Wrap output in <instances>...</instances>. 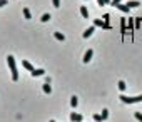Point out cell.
Returning <instances> with one entry per match:
<instances>
[{
	"label": "cell",
	"mask_w": 142,
	"mask_h": 122,
	"mask_svg": "<svg viewBox=\"0 0 142 122\" xmlns=\"http://www.w3.org/2000/svg\"><path fill=\"white\" fill-rule=\"evenodd\" d=\"M7 64L10 67V72H12V80H19V72H17V65H15V57L13 55H9L7 57Z\"/></svg>",
	"instance_id": "cell-1"
},
{
	"label": "cell",
	"mask_w": 142,
	"mask_h": 122,
	"mask_svg": "<svg viewBox=\"0 0 142 122\" xmlns=\"http://www.w3.org/2000/svg\"><path fill=\"white\" fill-rule=\"evenodd\" d=\"M120 100H122L124 104H139V102H142V95H136V97H127V95H120L119 97Z\"/></svg>",
	"instance_id": "cell-2"
},
{
	"label": "cell",
	"mask_w": 142,
	"mask_h": 122,
	"mask_svg": "<svg viewBox=\"0 0 142 122\" xmlns=\"http://www.w3.org/2000/svg\"><path fill=\"white\" fill-rule=\"evenodd\" d=\"M94 25H95V27H102V28H107V30L111 28V25H109V24H105V22H104V19H95V20H94Z\"/></svg>",
	"instance_id": "cell-3"
},
{
	"label": "cell",
	"mask_w": 142,
	"mask_h": 122,
	"mask_svg": "<svg viewBox=\"0 0 142 122\" xmlns=\"http://www.w3.org/2000/svg\"><path fill=\"white\" fill-rule=\"evenodd\" d=\"M115 9H119L120 12H124V13H129V12H130V7L127 5V3H122V2H120V3H117V5H115Z\"/></svg>",
	"instance_id": "cell-4"
},
{
	"label": "cell",
	"mask_w": 142,
	"mask_h": 122,
	"mask_svg": "<svg viewBox=\"0 0 142 122\" xmlns=\"http://www.w3.org/2000/svg\"><path fill=\"white\" fill-rule=\"evenodd\" d=\"M92 55H94V50H92V49H89L87 50V52H85L84 54V64H89V62H90V60H92Z\"/></svg>",
	"instance_id": "cell-5"
},
{
	"label": "cell",
	"mask_w": 142,
	"mask_h": 122,
	"mask_svg": "<svg viewBox=\"0 0 142 122\" xmlns=\"http://www.w3.org/2000/svg\"><path fill=\"white\" fill-rule=\"evenodd\" d=\"M94 32H95V25H92V27H89L87 30H85L84 34H82V37H84V39H89L92 34H94Z\"/></svg>",
	"instance_id": "cell-6"
},
{
	"label": "cell",
	"mask_w": 142,
	"mask_h": 122,
	"mask_svg": "<svg viewBox=\"0 0 142 122\" xmlns=\"http://www.w3.org/2000/svg\"><path fill=\"white\" fill-rule=\"evenodd\" d=\"M30 74H32V77H42V75H45V70L44 69H34Z\"/></svg>",
	"instance_id": "cell-7"
},
{
	"label": "cell",
	"mask_w": 142,
	"mask_h": 122,
	"mask_svg": "<svg viewBox=\"0 0 142 122\" xmlns=\"http://www.w3.org/2000/svg\"><path fill=\"white\" fill-rule=\"evenodd\" d=\"M70 120H72V122H82V116H80V114L72 112V114H70Z\"/></svg>",
	"instance_id": "cell-8"
},
{
	"label": "cell",
	"mask_w": 142,
	"mask_h": 122,
	"mask_svg": "<svg viewBox=\"0 0 142 122\" xmlns=\"http://www.w3.org/2000/svg\"><path fill=\"white\" fill-rule=\"evenodd\" d=\"M22 65H23V67H25V69L28 70V72H32V70H34V69H35V67H34V65H32V64H30V62H28V60H22Z\"/></svg>",
	"instance_id": "cell-9"
},
{
	"label": "cell",
	"mask_w": 142,
	"mask_h": 122,
	"mask_svg": "<svg viewBox=\"0 0 142 122\" xmlns=\"http://www.w3.org/2000/svg\"><path fill=\"white\" fill-rule=\"evenodd\" d=\"M80 15H82L84 19H89V10H87V7H85V5L80 7Z\"/></svg>",
	"instance_id": "cell-10"
},
{
	"label": "cell",
	"mask_w": 142,
	"mask_h": 122,
	"mask_svg": "<svg viewBox=\"0 0 142 122\" xmlns=\"http://www.w3.org/2000/svg\"><path fill=\"white\" fill-rule=\"evenodd\" d=\"M127 5H129L130 9H137V7L140 5V2H137V0H129V2H127Z\"/></svg>",
	"instance_id": "cell-11"
},
{
	"label": "cell",
	"mask_w": 142,
	"mask_h": 122,
	"mask_svg": "<svg viewBox=\"0 0 142 122\" xmlns=\"http://www.w3.org/2000/svg\"><path fill=\"white\" fill-rule=\"evenodd\" d=\"M54 37L57 39V40H60V42H64V40H65V35H64V34H60V32H55V34H54Z\"/></svg>",
	"instance_id": "cell-12"
},
{
	"label": "cell",
	"mask_w": 142,
	"mask_h": 122,
	"mask_svg": "<svg viewBox=\"0 0 142 122\" xmlns=\"http://www.w3.org/2000/svg\"><path fill=\"white\" fill-rule=\"evenodd\" d=\"M117 85H119V90L120 92H125L127 85H125V82H124V80H119V84H117Z\"/></svg>",
	"instance_id": "cell-13"
},
{
	"label": "cell",
	"mask_w": 142,
	"mask_h": 122,
	"mask_svg": "<svg viewBox=\"0 0 142 122\" xmlns=\"http://www.w3.org/2000/svg\"><path fill=\"white\" fill-rule=\"evenodd\" d=\"M129 30L130 32L136 30V22H134V19H130V17H129Z\"/></svg>",
	"instance_id": "cell-14"
},
{
	"label": "cell",
	"mask_w": 142,
	"mask_h": 122,
	"mask_svg": "<svg viewBox=\"0 0 142 122\" xmlns=\"http://www.w3.org/2000/svg\"><path fill=\"white\" fill-rule=\"evenodd\" d=\"M23 17H25L27 20L32 19V13H30V10H28V9H23Z\"/></svg>",
	"instance_id": "cell-15"
},
{
	"label": "cell",
	"mask_w": 142,
	"mask_h": 122,
	"mask_svg": "<svg viewBox=\"0 0 142 122\" xmlns=\"http://www.w3.org/2000/svg\"><path fill=\"white\" fill-rule=\"evenodd\" d=\"M44 92H45V94H50V92H52V87L49 85V82H47V84H44Z\"/></svg>",
	"instance_id": "cell-16"
},
{
	"label": "cell",
	"mask_w": 142,
	"mask_h": 122,
	"mask_svg": "<svg viewBox=\"0 0 142 122\" xmlns=\"http://www.w3.org/2000/svg\"><path fill=\"white\" fill-rule=\"evenodd\" d=\"M77 104H79V99H77L75 95H74V97L70 99V105H72V107H77Z\"/></svg>",
	"instance_id": "cell-17"
},
{
	"label": "cell",
	"mask_w": 142,
	"mask_h": 122,
	"mask_svg": "<svg viewBox=\"0 0 142 122\" xmlns=\"http://www.w3.org/2000/svg\"><path fill=\"white\" fill-rule=\"evenodd\" d=\"M52 19V17H50V13H44V15H42V22H49V20H50Z\"/></svg>",
	"instance_id": "cell-18"
},
{
	"label": "cell",
	"mask_w": 142,
	"mask_h": 122,
	"mask_svg": "<svg viewBox=\"0 0 142 122\" xmlns=\"http://www.w3.org/2000/svg\"><path fill=\"white\" fill-rule=\"evenodd\" d=\"M134 117H136V119L139 120V122H142V112H139V110H136V112H134Z\"/></svg>",
	"instance_id": "cell-19"
},
{
	"label": "cell",
	"mask_w": 142,
	"mask_h": 122,
	"mask_svg": "<svg viewBox=\"0 0 142 122\" xmlns=\"http://www.w3.org/2000/svg\"><path fill=\"white\" fill-rule=\"evenodd\" d=\"M107 117H109V110H107V109H104V110H102V120H105Z\"/></svg>",
	"instance_id": "cell-20"
},
{
	"label": "cell",
	"mask_w": 142,
	"mask_h": 122,
	"mask_svg": "<svg viewBox=\"0 0 142 122\" xmlns=\"http://www.w3.org/2000/svg\"><path fill=\"white\" fill-rule=\"evenodd\" d=\"M140 24H142V17H137V19H136V28H139Z\"/></svg>",
	"instance_id": "cell-21"
},
{
	"label": "cell",
	"mask_w": 142,
	"mask_h": 122,
	"mask_svg": "<svg viewBox=\"0 0 142 122\" xmlns=\"http://www.w3.org/2000/svg\"><path fill=\"white\" fill-rule=\"evenodd\" d=\"M94 120H95V122H102V116H100V114H95V116H94Z\"/></svg>",
	"instance_id": "cell-22"
},
{
	"label": "cell",
	"mask_w": 142,
	"mask_h": 122,
	"mask_svg": "<svg viewBox=\"0 0 142 122\" xmlns=\"http://www.w3.org/2000/svg\"><path fill=\"white\" fill-rule=\"evenodd\" d=\"M52 3H54L55 9H59V7H60V0H52Z\"/></svg>",
	"instance_id": "cell-23"
},
{
	"label": "cell",
	"mask_w": 142,
	"mask_h": 122,
	"mask_svg": "<svg viewBox=\"0 0 142 122\" xmlns=\"http://www.w3.org/2000/svg\"><path fill=\"white\" fill-rule=\"evenodd\" d=\"M120 27H122V32H125V20L122 19V22H120Z\"/></svg>",
	"instance_id": "cell-24"
},
{
	"label": "cell",
	"mask_w": 142,
	"mask_h": 122,
	"mask_svg": "<svg viewBox=\"0 0 142 122\" xmlns=\"http://www.w3.org/2000/svg\"><path fill=\"white\" fill-rule=\"evenodd\" d=\"M120 2H122V0H112V2H111V5H114V7H115L117 3H120Z\"/></svg>",
	"instance_id": "cell-25"
},
{
	"label": "cell",
	"mask_w": 142,
	"mask_h": 122,
	"mask_svg": "<svg viewBox=\"0 0 142 122\" xmlns=\"http://www.w3.org/2000/svg\"><path fill=\"white\" fill-rule=\"evenodd\" d=\"M109 20H111V17H109L107 13H105V15H104V22H105V24H109Z\"/></svg>",
	"instance_id": "cell-26"
},
{
	"label": "cell",
	"mask_w": 142,
	"mask_h": 122,
	"mask_svg": "<svg viewBox=\"0 0 142 122\" xmlns=\"http://www.w3.org/2000/svg\"><path fill=\"white\" fill-rule=\"evenodd\" d=\"M7 3H9V0H2V2H0V7H5Z\"/></svg>",
	"instance_id": "cell-27"
},
{
	"label": "cell",
	"mask_w": 142,
	"mask_h": 122,
	"mask_svg": "<svg viewBox=\"0 0 142 122\" xmlns=\"http://www.w3.org/2000/svg\"><path fill=\"white\" fill-rule=\"evenodd\" d=\"M97 3H99L100 7H102V5H105V3H104V0H97Z\"/></svg>",
	"instance_id": "cell-28"
},
{
	"label": "cell",
	"mask_w": 142,
	"mask_h": 122,
	"mask_svg": "<svg viewBox=\"0 0 142 122\" xmlns=\"http://www.w3.org/2000/svg\"><path fill=\"white\" fill-rule=\"evenodd\" d=\"M111 2H112V0H104V3H105V5H111Z\"/></svg>",
	"instance_id": "cell-29"
},
{
	"label": "cell",
	"mask_w": 142,
	"mask_h": 122,
	"mask_svg": "<svg viewBox=\"0 0 142 122\" xmlns=\"http://www.w3.org/2000/svg\"><path fill=\"white\" fill-rule=\"evenodd\" d=\"M50 122H55V120H50Z\"/></svg>",
	"instance_id": "cell-30"
},
{
	"label": "cell",
	"mask_w": 142,
	"mask_h": 122,
	"mask_svg": "<svg viewBox=\"0 0 142 122\" xmlns=\"http://www.w3.org/2000/svg\"><path fill=\"white\" fill-rule=\"evenodd\" d=\"M140 27H142V24H140Z\"/></svg>",
	"instance_id": "cell-31"
},
{
	"label": "cell",
	"mask_w": 142,
	"mask_h": 122,
	"mask_svg": "<svg viewBox=\"0 0 142 122\" xmlns=\"http://www.w3.org/2000/svg\"><path fill=\"white\" fill-rule=\"evenodd\" d=\"M0 2H2V0H0Z\"/></svg>",
	"instance_id": "cell-32"
}]
</instances>
